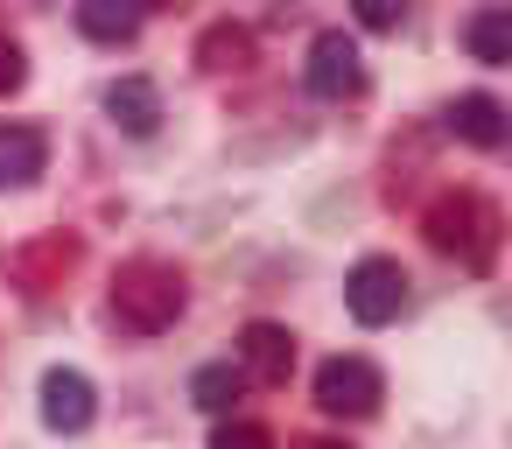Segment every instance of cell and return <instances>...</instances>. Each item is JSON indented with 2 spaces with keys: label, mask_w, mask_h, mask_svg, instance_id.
<instances>
[{
  "label": "cell",
  "mask_w": 512,
  "mask_h": 449,
  "mask_svg": "<svg viewBox=\"0 0 512 449\" xmlns=\"http://www.w3.org/2000/svg\"><path fill=\"white\" fill-rule=\"evenodd\" d=\"M288 372H295V337H288L281 323H246V330H239V379H253V386H288Z\"/></svg>",
  "instance_id": "7"
},
{
  "label": "cell",
  "mask_w": 512,
  "mask_h": 449,
  "mask_svg": "<svg viewBox=\"0 0 512 449\" xmlns=\"http://www.w3.org/2000/svg\"><path fill=\"white\" fill-rule=\"evenodd\" d=\"M253 57H260V43H253V29H239V22H211V29L197 36V64L218 71V78L253 71Z\"/></svg>",
  "instance_id": "12"
},
{
  "label": "cell",
  "mask_w": 512,
  "mask_h": 449,
  "mask_svg": "<svg viewBox=\"0 0 512 449\" xmlns=\"http://www.w3.org/2000/svg\"><path fill=\"white\" fill-rule=\"evenodd\" d=\"M239 393H246L239 365H197V379H190V400H197L204 414H232Z\"/></svg>",
  "instance_id": "15"
},
{
  "label": "cell",
  "mask_w": 512,
  "mask_h": 449,
  "mask_svg": "<svg viewBox=\"0 0 512 449\" xmlns=\"http://www.w3.org/2000/svg\"><path fill=\"white\" fill-rule=\"evenodd\" d=\"M78 260H85V246H78L71 232H43V239L15 246V253H0V274H8L22 295H57Z\"/></svg>",
  "instance_id": "4"
},
{
  "label": "cell",
  "mask_w": 512,
  "mask_h": 449,
  "mask_svg": "<svg viewBox=\"0 0 512 449\" xmlns=\"http://www.w3.org/2000/svg\"><path fill=\"white\" fill-rule=\"evenodd\" d=\"M78 29H85L92 43H134L141 8H127V0H85V8H78Z\"/></svg>",
  "instance_id": "14"
},
{
  "label": "cell",
  "mask_w": 512,
  "mask_h": 449,
  "mask_svg": "<svg viewBox=\"0 0 512 449\" xmlns=\"http://www.w3.org/2000/svg\"><path fill=\"white\" fill-rule=\"evenodd\" d=\"M211 449H274V435H267L260 421H225V428L211 435Z\"/></svg>",
  "instance_id": "16"
},
{
  "label": "cell",
  "mask_w": 512,
  "mask_h": 449,
  "mask_svg": "<svg viewBox=\"0 0 512 449\" xmlns=\"http://www.w3.org/2000/svg\"><path fill=\"white\" fill-rule=\"evenodd\" d=\"M463 50H470L477 64H512V15H505V8L470 15V22H463Z\"/></svg>",
  "instance_id": "13"
},
{
  "label": "cell",
  "mask_w": 512,
  "mask_h": 449,
  "mask_svg": "<svg viewBox=\"0 0 512 449\" xmlns=\"http://www.w3.org/2000/svg\"><path fill=\"white\" fill-rule=\"evenodd\" d=\"M442 127L456 134V141H470V148H505V106L491 99V92H463L449 113H442Z\"/></svg>",
  "instance_id": "10"
},
{
  "label": "cell",
  "mask_w": 512,
  "mask_h": 449,
  "mask_svg": "<svg viewBox=\"0 0 512 449\" xmlns=\"http://www.w3.org/2000/svg\"><path fill=\"white\" fill-rule=\"evenodd\" d=\"M92 414H99L92 379H85V372H71V365H50V372H43V421H50L57 435H85V428H92Z\"/></svg>",
  "instance_id": "8"
},
{
  "label": "cell",
  "mask_w": 512,
  "mask_h": 449,
  "mask_svg": "<svg viewBox=\"0 0 512 449\" xmlns=\"http://www.w3.org/2000/svg\"><path fill=\"white\" fill-rule=\"evenodd\" d=\"M22 78H29V57H22V43L8 29H0V92H15Z\"/></svg>",
  "instance_id": "17"
},
{
  "label": "cell",
  "mask_w": 512,
  "mask_h": 449,
  "mask_svg": "<svg viewBox=\"0 0 512 449\" xmlns=\"http://www.w3.org/2000/svg\"><path fill=\"white\" fill-rule=\"evenodd\" d=\"M302 85H309V99H358L365 92V57H358V43L344 36V29H323L316 43H309V64H302Z\"/></svg>",
  "instance_id": "6"
},
{
  "label": "cell",
  "mask_w": 512,
  "mask_h": 449,
  "mask_svg": "<svg viewBox=\"0 0 512 449\" xmlns=\"http://www.w3.org/2000/svg\"><path fill=\"white\" fill-rule=\"evenodd\" d=\"M379 400H386V379H379V365L372 358H323L316 365V407L323 414H337V421H365V414H379Z\"/></svg>",
  "instance_id": "3"
},
{
  "label": "cell",
  "mask_w": 512,
  "mask_h": 449,
  "mask_svg": "<svg viewBox=\"0 0 512 449\" xmlns=\"http://www.w3.org/2000/svg\"><path fill=\"white\" fill-rule=\"evenodd\" d=\"M400 15H407L400 0H358V22H365V29H379V36H386V29H400Z\"/></svg>",
  "instance_id": "18"
},
{
  "label": "cell",
  "mask_w": 512,
  "mask_h": 449,
  "mask_svg": "<svg viewBox=\"0 0 512 449\" xmlns=\"http://www.w3.org/2000/svg\"><path fill=\"white\" fill-rule=\"evenodd\" d=\"M421 232H428V246H435V253H449L456 267L491 274L498 239H505V218H498V204H491V197H477V190H442V197L421 211Z\"/></svg>",
  "instance_id": "1"
},
{
  "label": "cell",
  "mask_w": 512,
  "mask_h": 449,
  "mask_svg": "<svg viewBox=\"0 0 512 449\" xmlns=\"http://www.w3.org/2000/svg\"><path fill=\"white\" fill-rule=\"evenodd\" d=\"M43 169H50V134L29 120H8L0 127V190H29Z\"/></svg>",
  "instance_id": "9"
},
{
  "label": "cell",
  "mask_w": 512,
  "mask_h": 449,
  "mask_svg": "<svg viewBox=\"0 0 512 449\" xmlns=\"http://www.w3.org/2000/svg\"><path fill=\"white\" fill-rule=\"evenodd\" d=\"M183 302H190V281H183L169 260H127V267L113 274V316H120L127 330H141V337L169 330V323L183 316Z\"/></svg>",
  "instance_id": "2"
},
{
  "label": "cell",
  "mask_w": 512,
  "mask_h": 449,
  "mask_svg": "<svg viewBox=\"0 0 512 449\" xmlns=\"http://www.w3.org/2000/svg\"><path fill=\"white\" fill-rule=\"evenodd\" d=\"M106 113H113L120 134L148 141V134L162 127V92H155V78H120V85L106 92Z\"/></svg>",
  "instance_id": "11"
},
{
  "label": "cell",
  "mask_w": 512,
  "mask_h": 449,
  "mask_svg": "<svg viewBox=\"0 0 512 449\" xmlns=\"http://www.w3.org/2000/svg\"><path fill=\"white\" fill-rule=\"evenodd\" d=\"M344 309H351L365 330L393 323V316L407 309V267H400V260H386V253L358 260V267H351V281H344Z\"/></svg>",
  "instance_id": "5"
},
{
  "label": "cell",
  "mask_w": 512,
  "mask_h": 449,
  "mask_svg": "<svg viewBox=\"0 0 512 449\" xmlns=\"http://www.w3.org/2000/svg\"><path fill=\"white\" fill-rule=\"evenodd\" d=\"M302 449H351V442H330V435H323V442H302Z\"/></svg>",
  "instance_id": "19"
}]
</instances>
